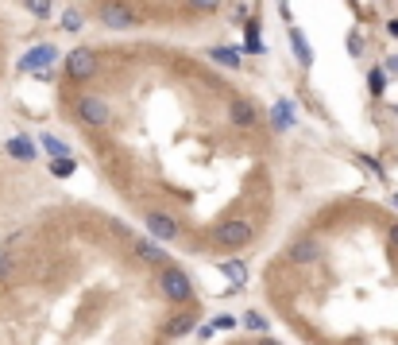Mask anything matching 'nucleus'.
I'll list each match as a JSON object with an SVG mask.
<instances>
[{"mask_svg":"<svg viewBox=\"0 0 398 345\" xmlns=\"http://www.w3.org/2000/svg\"><path fill=\"white\" fill-rule=\"evenodd\" d=\"M248 241H251V225L240 218L221 221V225L213 229V244H221V248H244Z\"/></svg>","mask_w":398,"mask_h":345,"instance_id":"1","label":"nucleus"},{"mask_svg":"<svg viewBox=\"0 0 398 345\" xmlns=\"http://www.w3.org/2000/svg\"><path fill=\"white\" fill-rule=\"evenodd\" d=\"M66 74H70V82H89V78L97 74V51H89V47L70 51L66 55Z\"/></svg>","mask_w":398,"mask_h":345,"instance_id":"2","label":"nucleus"},{"mask_svg":"<svg viewBox=\"0 0 398 345\" xmlns=\"http://www.w3.org/2000/svg\"><path fill=\"white\" fill-rule=\"evenodd\" d=\"M163 295L170 299V303H186V299L193 295L190 276H186L182 268H175V264H166V272H163Z\"/></svg>","mask_w":398,"mask_h":345,"instance_id":"3","label":"nucleus"},{"mask_svg":"<svg viewBox=\"0 0 398 345\" xmlns=\"http://www.w3.org/2000/svg\"><path fill=\"white\" fill-rule=\"evenodd\" d=\"M78 117H82V125H89V128H105L108 120H112V109H108V101L85 93L82 101H78Z\"/></svg>","mask_w":398,"mask_h":345,"instance_id":"4","label":"nucleus"},{"mask_svg":"<svg viewBox=\"0 0 398 345\" xmlns=\"http://www.w3.org/2000/svg\"><path fill=\"white\" fill-rule=\"evenodd\" d=\"M228 117H233V125H236V128H256V125H259L256 105H251V101H244V97H236V101L228 105Z\"/></svg>","mask_w":398,"mask_h":345,"instance_id":"5","label":"nucleus"},{"mask_svg":"<svg viewBox=\"0 0 398 345\" xmlns=\"http://www.w3.org/2000/svg\"><path fill=\"white\" fill-rule=\"evenodd\" d=\"M147 229L159 237V241H178V221H170L166 213H159V210L147 213Z\"/></svg>","mask_w":398,"mask_h":345,"instance_id":"6","label":"nucleus"},{"mask_svg":"<svg viewBox=\"0 0 398 345\" xmlns=\"http://www.w3.org/2000/svg\"><path fill=\"white\" fill-rule=\"evenodd\" d=\"M54 47H50V43H43V47H31V51L24 55V59H20V70H43V66H50V62H54Z\"/></svg>","mask_w":398,"mask_h":345,"instance_id":"7","label":"nucleus"},{"mask_svg":"<svg viewBox=\"0 0 398 345\" xmlns=\"http://www.w3.org/2000/svg\"><path fill=\"white\" fill-rule=\"evenodd\" d=\"M317 256H321V244H317L314 237H302V241L290 244V260L294 264H309V260H317Z\"/></svg>","mask_w":398,"mask_h":345,"instance_id":"8","label":"nucleus"},{"mask_svg":"<svg viewBox=\"0 0 398 345\" xmlns=\"http://www.w3.org/2000/svg\"><path fill=\"white\" fill-rule=\"evenodd\" d=\"M8 155L27 163V160H35V143L27 140V136H12V140H8Z\"/></svg>","mask_w":398,"mask_h":345,"instance_id":"9","label":"nucleus"},{"mask_svg":"<svg viewBox=\"0 0 398 345\" xmlns=\"http://www.w3.org/2000/svg\"><path fill=\"white\" fill-rule=\"evenodd\" d=\"M135 256L147 260V264H166V253L159 248V244H151V241H135Z\"/></svg>","mask_w":398,"mask_h":345,"instance_id":"10","label":"nucleus"},{"mask_svg":"<svg viewBox=\"0 0 398 345\" xmlns=\"http://www.w3.org/2000/svg\"><path fill=\"white\" fill-rule=\"evenodd\" d=\"M50 171H54L59 178L74 175V160H70V155H59V160H50Z\"/></svg>","mask_w":398,"mask_h":345,"instance_id":"11","label":"nucleus"},{"mask_svg":"<svg viewBox=\"0 0 398 345\" xmlns=\"http://www.w3.org/2000/svg\"><path fill=\"white\" fill-rule=\"evenodd\" d=\"M43 148L50 152V160H59V155H70V148L62 140H54V136H43Z\"/></svg>","mask_w":398,"mask_h":345,"instance_id":"12","label":"nucleus"},{"mask_svg":"<svg viewBox=\"0 0 398 345\" xmlns=\"http://www.w3.org/2000/svg\"><path fill=\"white\" fill-rule=\"evenodd\" d=\"M190 326H193V318H190V314H182V318H175L170 326H166V334H170V337H182Z\"/></svg>","mask_w":398,"mask_h":345,"instance_id":"13","label":"nucleus"},{"mask_svg":"<svg viewBox=\"0 0 398 345\" xmlns=\"http://www.w3.org/2000/svg\"><path fill=\"white\" fill-rule=\"evenodd\" d=\"M224 276H228V279H233V283H240L244 287V279H248V272H244V264H224Z\"/></svg>","mask_w":398,"mask_h":345,"instance_id":"14","label":"nucleus"},{"mask_svg":"<svg viewBox=\"0 0 398 345\" xmlns=\"http://www.w3.org/2000/svg\"><path fill=\"white\" fill-rule=\"evenodd\" d=\"M12 268H16V256H12V253H8V248H0V279L8 276V272H12Z\"/></svg>","mask_w":398,"mask_h":345,"instance_id":"15","label":"nucleus"},{"mask_svg":"<svg viewBox=\"0 0 398 345\" xmlns=\"http://www.w3.org/2000/svg\"><path fill=\"white\" fill-rule=\"evenodd\" d=\"M62 27H66V31H78V27H82V12H66V16H62Z\"/></svg>","mask_w":398,"mask_h":345,"instance_id":"16","label":"nucleus"},{"mask_svg":"<svg viewBox=\"0 0 398 345\" xmlns=\"http://www.w3.org/2000/svg\"><path fill=\"white\" fill-rule=\"evenodd\" d=\"M294 51H298V59H302V62H306V66H309V47H306V39H302L298 31H294Z\"/></svg>","mask_w":398,"mask_h":345,"instance_id":"17","label":"nucleus"},{"mask_svg":"<svg viewBox=\"0 0 398 345\" xmlns=\"http://www.w3.org/2000/svg\"><path fill=\"white\" fill-rule=\"evenodd\" d=\"M213 59L224 62V66H236V62H240V59H236V51H213Z\"/></svg>","mask_w":398,"mask_h":345,"instance_id":"18","label":"nucleus"},{"mask_svg":"<svg viewBox=\"0 0 398 345\" xmlns=\"http://www.w3.org/2000/svg\"><path fill=\"white\" fill-rule=\"evenodd\" d=\"M27 8H31L35 16H47V12H50V0H27Z\"/></svg>","mask_w":398,"mask_h":345,"instance_id":"19","label":"nucleus"},{"mask_svg":"<svg viewBox=\"0 0 398 345\" xmlns=\"http://www.w3.org/2000/svg\"><path fill=\"white\" fill-rule=\"evenodd\" d=\"M371 93H383V70H371Z\"/></svg>","mask_w":398,"mask_h":345,"instance_id":"20","label":"nucleus"},{"mask_svg":"<svg viewBox=\"0 0 398 345\" xmlns=\"http://www.w3.org/2000/svg\"><path fill=\"white\" fill-rule=\"evenodd\" d=\"M244 322H248L251 330H267V326H263V318H259V314H248V318H244Z\"/></svg>","mask_w":398,"mask_h":345,"instance_id":"21","label":"nucleus"},{"mask_svg":"<svg viewBox=\"0 0 398 345\" xmlns=\"http://www.w3.org/2000/svg\"><path fill=\"white\" fill-rule=\"evenodd\" d=\"M390 241H395V248H398V225H395V229H390Z\"/></svg>","mask_w":398,"mask_h":345,"instance_id":"22","label":"nucleus"},{"mask_svg":"<svg viewBox=\"0 0 398 345\" xmlns=\"http://www.w3.org/2000/svg\"><path fill=\"white\" fill-rule=\"evenodd\" d=\"M256 345H279V342H271V337H259V342Z\"/></svg>","mask_w":398,"mask_h":345,"instance_id":"23","label":"nucleus"},{"mask_svg":"<svg viewBox=\"0 0 398 345\" xmlns=\"http://www.w3.org/2000/svg\"><path fill=\"white\" fill-rule=\"evenodd\" d=\"M395 202H398V194H395Z\"/></svg>","mask_w":398,"mask_h":345,"instance_id":"24","label":"nucleus"}]
</instances>
